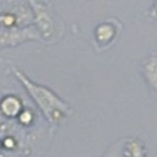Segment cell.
<instances>
[{
	"label": "cell",
	"instance_id": "8",
	"mask_svg": "<svg viewBox=\"0 0 157 157\" xmlns=\"http://www.w3.org/2000/svg\"><path fill=\"white\" fill-rule=\"evenodd\" d=\"M146 16H147L148 18H151V20L157 21V0H155L153 4L147 9V11H146Z\"/></svg>",
	"mask_w": 157,
	"mask_h": 157
},
{
	"label": "cell",
	"instance_id": "10",
	"mask_svg": "<svg viewBox=\"0 0 157 157\" xmlns=\"http://www.w3.org/2000/svg\"><path fill=\"white\" fill-rule=\"evenodd\" d=\"M104 157H119V153H118V150H117V147H114L113 150H110Z\"/></svg>",
	"mask_w": 157,
	"mask_h": 157
},
{
	"label": "cell",
	"instance_id": "2",
	"mask_svg": "<svg viewBox=\"0 0 157 157\" xmlns=\"http://www.w3.org/2000/svg\"><path fill=\"white\" fill-rule=\"evenodd\" d=\"M39 33L34 26H22L11 28H0V48L15 47L23 42L38 39Z\"/></svg>",
	"mask_w": 157,
	"mask_h": 157
},
{
	"label": "cell",
	"instance_id": "3",
	"mask_svg": "<svg viewBox=\"0 0 157 157\" xmlns=\"http://www.w3.org/2000/svg\"><path fill=\"white\" fill-rule=\"evenodd\" d=\"M29 7L33 15V22L39 36L45 38L50 37L54 32V21L47 7V5L40 0H29Z\"/></svg>",
	"mask_w": 157,
	"mask_h": 157
},
{
	"label": "cell",
	"instance_id": "4",
	"mask_svg": "<svg viewBox=\"0 0 157 157\" xmlns=\"http://www.w3.org/2000/svg\"><path fill=\"white\" fill-rule=\"evenodd\" d=\"M117 34H118V31H117L115 26L110 22L99 23L94 28V40L101 47L109 45L114 40Z\"/></svg>",
	"mask_w": 157,
	"mask_h": 157
},
{
	"label": "cell",
	"instance_id": "1",
	"mask_svg": "<svg viewBox=\"0 0 157 157\" xmlns=\"http://www.w3.org/2000/svg\"><path fill=\"white\" fill-rule=\"evenodd\" d=\"M12 72L26 88L31 98L34 101L37 107L42 110V113L45 115L47 120L50 124H59L66 115L71 113V108L69 107V104L64 102L52 90L37 82H33L26 74H23L17 67H12Z\"/></svg>",
	"mask_w": 157,
	"mask_h": 157
},
{
	"label": "cell",
	"instance_id": "9",
	"mask_svg": "<svg viewBox=\"0 0 157 157\" xmlns=\"http://www.w3.org/2000/svg\"><path fill=\"white\" fill-rule=\"evenodd\" d=\"M18 117H20L21 123H23V124H29V123L32 121V119H33V115H32L31 112H28V110H22V112L18 114Z\"/></svg>",
	"mask_w": 157,
	"mask_h": 157
},
{
	"label": "cell",
	"instance_id": "5",
	"mask_svg": "<svg viewBox=\"0 0 157 157\" xmlns=\"http://www.w3.org/2000/svg\"><path fill=\"white\" fill-rule=\"evenodd\" d=\"M141 70L148 86L157 93V56H147L141 64Z\"/></svg>",
	"mask_w": 157,
	"mask_h": 157
},
{
	"label": "cell",
	"instance_id": "7",
	"mask_svg": "<svg viewBox=\"0 0 157 157\" xmlns=\"http://www.w3.org/2000/svg\"><path fill=\"white\" fill-rule=\"evenodd\" d=\"M125 157H146L145 146L137 139H130L125 142L123 148Z\"/></svg>",
	"mask_w": 157,
	"mask_h": 157
},
{
	"label": "cell",
	"instance_id": "6",
	"mask_svg": "<svg viewBox=\"0 0 157 157\" xmlns=\"http://www.w3.org/2000/svg\"><path fill=\"white\" fill-rule=\"evenodd\" d=\"M0 110L6 117H16L22 112V103L16 96H6L0 102Z\"/></svg>",
	"mask_w": 157,
	"mask_h": 157
}]
</instances>
